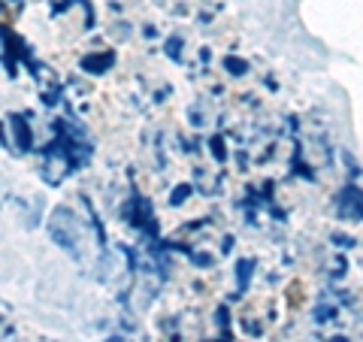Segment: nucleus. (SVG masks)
<instances>
[{"label": "nucleus", "mask_w": 363, "mask_h": 342, "mask_svg": "<svg viewBox=\"0 0 363 342\" xmlns=\"http://www.w3.org/2000/svg\"><path fill=\"white\" fill-rule=\"evenodd\" d=\"M339 215L342 219H354L360 221L363 219V191L357 188H345L342 197H339Z\"/></svg>", "instance_id": "obj_1"}, {"label": "nucleus", "mask_w": 363, "mask_h": 342, "mask_svg": "<svg viewBox=\"0 0 363 342\" xmlns=\"http://www.w3.org/2000/svg\"><path fill=\"white\" fill-rule=\"evenodd\" d=\"M112 64V55H104V58H88V61H82V67L85 70H104V67H109Z\"/></svg>", "instance_id": "obj_2"}]
</instances>
